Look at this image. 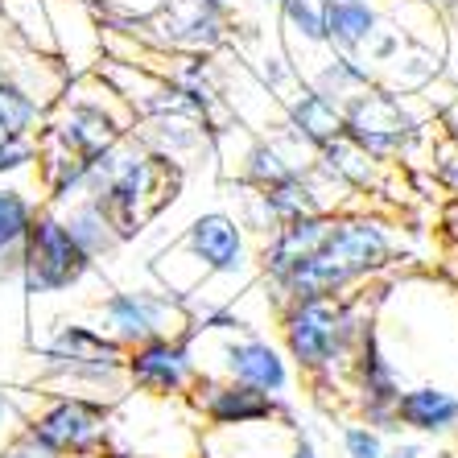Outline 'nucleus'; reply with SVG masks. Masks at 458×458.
Here are the masks:
<instances>
[{"label":"nucleus","mask_w":458,"mask_h":458,"mask_svg":"<svg viewBox=\"0 0 458 458\" xmlns=\"http://www.w3.org/2000/svg\"><path fill=\"white\" fill-rule=\"evenodd\" d=\"M289 458H318V442L310 437V429H301V434H298V442H293Z\"/></svg>","instance_id":"29"},{"label":"nucleus","mask_w":458,"mask_h":458,"mask_svg":"<svg viewBox=\"0 0 458 458\" xmlns=\"http://www.w3.org/2000/svg\"><path fill=\"white\" fill-rule=\"evenodd\" d=\"M4 413H9V405H4V401H0V429H4Z\"/></svg>","instance_id":"34"},{"label":"nucleus","mask_w":458,"mask_h":458,"mask_svg":"<svg viewBox=\"0 0 458 458\" xmlns=\"http://www.w3.org/2000/svg\"><path fill=\"white\" fill-rule=\"evenodd\" d=\"M194 409L211 429H235V426H256V421H298L293 405L285 396H265L235 380H219V376H199L191 388Z\"/></svg>","instance_id":"15"},{"label":"nucleus","mask_w":458,"mask_h":458,"mask_svg":"<svg viewBox=\"0 0 458 458\" xmlns=\"http://www.w3.org/2000/svg\"><path fill=\"white\" fill-rule=\"evenodd\" d=\"M446 232H450V240L458 244V199L450 203V211H446Z\"/></svg>","instance_id":"31"},{"label":"nucleus","mask_w":458,"mask_h":458,"mask_svg":"<svg viewBox=\"0 0 458 458\" xmlns=\"http://www.w3.org/2000/svg\"><path fill=\"white\" fill-rule=\"evenodd\" d=\"M186 327H191V306L165 289H112L99 301V331L116 339L124 352L165 335H186Z\"/></svg>","instance_id":"9"},{"label":"nucleus","mask_w":458,"mask_h":458,"mask_svg":"<svg viewBox=\"0 0 458 458\" xmlns=\"http://www.w3.org/2000/svg\"><path fill=\"white\" fill-rule=\"evenodd\" d=\"M339 442H343V458H384V450H388L384 434H376V429L363 426V421L343 426L339 429Z\"/></svg>","instance_id":"26"},{"label":"nucleus","mask_w":458,"mask_h":458,"mask_svg":"<svg viewBox=\"0 0 458 458\" xmlns=\"http://www.w3.org/2000/svg\"><path fill=\"white\" fill-rule=\"evenodd\" d=\"M260 4H277V0H260Z\"/></svg>","instance_id":"36"},{"label":"nucleus","mask_w":458,"mask_h":458,"mask_svg":"<svg viewBox=\"0 0 458 458\" xmlns=\"http://www.w3.org/2000/svg\"><path fill=\"white\" fill-rule=\"evenodd\" d=\"M281 25L293 42L327 50V30H322V0H277Z\"/></svg>","instance_id":"25"},{"label":"nucleus","mask_w":458,"mask_h":458,"mask_svg":"<svg viewBox=\"0 0 458 458\" xmlns=\"http://www.w3.org/2000/svg\"><path fill=\"white\" fill-rule=\"evenodd\" d=\"M318 96H327L331 104H347L352 96H360V91H368V87H376L380 79H376V71L363 58H347V54H331L327 50V58L318 63V71L314 75H301Z\"/></svg>","instance_id":"22"},{"label":"nucleus","mask_w":458,"mask_h":458,"mask_svg":"<svg viewBox=\"0 0 458 458\" xmlns=\"http://www.w3.org/2000/svg\"><path fill=\"white\" fill-rule=\"evenodd\" d=\"M58 219H63L71 240H75L91 260H104V256H112L120 244H124L116 235V227H112V219H107V211L96 203V199H75V203L58 207Z\"/></svg>","instance_id":"21"},{"label":"nucleus","mask_w":458,"mask_h":458,"mask_svg":"<svg viewBox=\"0 0 458 458\" xmlns=\"http://www.w3.org/2000/svg\"><path fill=\"white\" fill-rule=\"evenodd\" d=\"M199 339V335H191ZM199 376H219V380H235L248 384L256 393L265 396H285L289 384H293V372H289V360L256 331L244 335H219V347H215V368Z\"/></svg>","instance_id":"14"},{"label":"nucleus","mask_w":458,"mask_h":458,"mask_svg":"<svg viewBox=\"0 0 458 458\" xmlns=\"http://www.w3.org/2000/svg\"><path fill=\"white\" fill-rule=\"evenodd\" d=\"M178 186H182V165L149 153L128 132L116 145H107L104 153L87 157L83 199H96L104 207L116 235L128 244V240H137L145 232V224L161 207L174 203Z\"/></svg>","instance_id":"2"},{"label":"nucleus","mask_w":458,"mask_h":458,"mask_svg":"<svg viewBox=\"0 0 458 458\" xmlns=\"http://www.w3.org/2000/svg\"><path fill=\"white\" fill-rule=\"evenodd\" d=\"M384 458H421V442H396L384 450Z\"/></svg>","instance_id":"30"},{"label":"nucleus","mask_w":458,"mask_h":458,"mask_svg":"<svg viewBox=\"0 0 458 458\" xmlns=\"http://www.w3.org/2000/svg\"><path fill=\"white\" fill-rule=\"evenodd\" d=\"M9 38H13V33H9V25H4V17H0V46L9 42Z\"/></svg>","instance_id":"33"},{"label":"nucleus","mask_w":458,"mask_h":458,"mask_svg":"<svg viewBox=\"0 0 458 458\" xmlns=\"http://www.w3.org/2000/svg\"><path fill=\"white\" fill-rule=\"evenodd\" d=\"M384 161L368 157L355 140L339 137L314 153V178H322L335 194H376L384 186Z\"/></svg>","instance_id":"17"},{"label":"nucleus","mask_w":458,"mask_h":458,"mask_svg":"<svg viewBox=\"0 0 458 458\" xmlns=\"http://www.w3.org/2000/svg\"><path fill=\"white\" fill-rule=\"evenodd\" d=\"M426 116L413 107V96H396L384 83L368 87L343 104V137L355 140L368 157L393 165L421 137Z\"/></svg>","instance_id":"6"},{"label":"nucleus","mask_w":458,"mask_h":458,"mask_svg":"<svg viewBox=\"0 0 458 458\" xmlns=\"http://www.w3.org/2000/svg\"><path fill=\"white\" fill-rule=\"evenodd\" d=\"M46 203H33L30 194L21 186H13V182H0V252H13V248H21L25 232H30L33 215L42 211Z\"/></svg>","instance_id":"24"},{"label":"nucleus","mask_w":458,"mask_h":458,"mask_svg":"<svg viewBox=\"0 0 458 458\" xmlns=\"http://www.w3.org/2000/svg\"><path fill=\"white\" fill-rule=\"evenodd\" d=\"M219 4H227V9H232V4H235V0H219Z\"/></svg>","instance_id":"35"},{"label":"nucleus","mask_w":458,"mask_h":458,"mask_svg":"<svg viewBox=\"0 0 458 458\" xmlns=\"http://www.w3.org/2000/svg\"><path fill=\"white\" fill-rule=\"evenodd\" d=\"M301 434V421H256V426H235V429H215V437L227 442V454H207V458H289L293 442Z\"/></svg>","instance_id":"20"},{"label":"nucleus","mask_w":458,"mask_h":458,"mask_svg":"<svg viewBox=\"0 0 458 458\" xmlns=\"http://www.w3.org/2000/svg\"><path fill=\"white\" fill-rule=\"evenodd\" d=\"M13 42V38H9ZM0 83H13V71H9V54H4V46H0Z\"/></svg>","instance_id":"32"},{"label":"nucleus","mask_w":458,"mask_h":458,"mask_svg":"<svg viewBox=\"0 0 458 458\" xmlns=\"http://www.w3.org/2000/svg\"><path fill=\"white\" fill-rule=\"evenodd\" d=\"M396 260V235L380 215L368 211H339L331 232L301 268H293L277 289H268L273 301H310V298H343L352 285L376 277L380 268Z\"/></svg>","instance_id":"1"},{"label":"nucleus","mask_w":458,"mask_h":458,"mask_svg":"<svg viewBox=\"0 0 458 458\" xmlns=\"http://www.w3.org/2000/svg\"><path fill=\"white\" fill-rule=\"evenodd\" d=\"M396 426L413 434H450L458 429V393L442 384H413L396 401Z\"/></svg>","instance_id":"19"},{"label":"nucleus","mask_w":458,"mask_h":458,"mask_svg":"<svg viewBox=\"0 0 458 458\" xmlns=\"http://www.w3.org/2000/svg\"><path fill=\"white\" fill-rule=\"evenodd\" d=\"M25 426L38 437H46L58 454H75L91 458L96 450L107 446L112 437V409L96 396H79V393H58L50 396V405L42 413H33Z\"/></svg>","instance_id":"11"},{"label":"nucleus","mask_w":458,"mask_h":458,"mask_svg":"<svg viewBox=\"0 0 458 458\" xmlns=\"http://www.w3.org/2000/svg\"><path fill=\"white\" fill-rule=\"evenodd\" d=\"M388 21L384 0H322V30H327V50L360 58L368 38Z\"/></svg>","instance_id":"18"},{"label":"nucleus","mask_w":458,"mask_h":458,"mask_svg":"<svg viewBox=\"0 0 458 458\" xmlns=\"http://www.w3.org/2000/svg\"><path fill=\"white\" fill-rule=\"evenodd\" d=\"M442 140H446L450 149H458V104H450L442 112Z\"/></svg>","instance_id":"28"},{"label":"nucleus","mask_w":458,"mask_h":458,"mask_svg":"<svg viewBox=\"0 0 458 458\" xmlns=\"http://www.w3.org/2000/svg\"><path fill=\"white\" fill-rule=\"evenodd\" d=\"M372 301L363 293L343 298H310L281 306V339L285 360L298 363V372L310 380H331L335 372H347L355 355V343L368 331Z\"/></svg>","instance_id":"3"},{"label":"nucleus","mask_w":458,"mask_h":458,"mask_svg":"<svg viewBox=\"0 0 458 458\" xmlns=\"http://www.w3.org/2000/svg\"><path fill=\"white\" fill-rule=\"evenodd\" d=\"M178 256L191 260V277H186V306L207 281L215 277H244L248 273V244L244 227L235 224V215L227 211H207L199 215L186 235L174 248Z\"/></svg>","instance_id":"10"},{"label":"nucleus","mask_w":458,"mask_h":458,"mask_svg":"<svg viewBox=\"0 0 458 458\" xmlns=\"http://www.w3.org/2000/svg\"><path fill=\"white\" fill-rule=\"evenodd\" d=\"M46 107L17 83H0V137H38Z\"/></svg>","instance_id":"23"},{"label":"nucleus","mask_w":458,"mask_h":458,"mask_svg":"<svg viewBox=\"0 0 458 458\" xmlns=\"http://www.w3.org/2000/svg\"><path fill=\"white\" fill-rule=\"evenodd\" d=\"M132 128H137L132 107L99 79V71H83V75H71L66 91L54 99L38 140L58 145L75 157H96L120 137H128Z\"/></svg>","instance_id":"4"},{"label":"nucleus","mask_w":458,"mask_h":458,"mask_svg":"<svg viewBox=\"0 0 458 458\" xmlns=\"http://www.w3.org/2000/svg\"><path fill=\"white\" fill-rule=\"evenodd\" d=\"M124 380L145 396L157 401H178L191 396L194 380H199V360L186 335H165V339L137 343L124 352Z\"/></svg>","instance_id":"13"},{"label":"nucleus","mask_w":458,"mask_h":458,"mask_svg":"<svg viewBox=\"0 0 458 458\" xmlns=\"http://www.w3.org/2000/svg\"><path fill=\"white\" fill-rule=\"evenodd\" d=\"M99 30H120L170 58H211L232 42V9L219 0H165L149 21H99Z\"/></svg>","instance_id":"5"},{"label":"nucleus","mask_w":458,"mask_h":458,"mask_svg":"<svg viewBox=\"0 0 458 458\" xmlns=\"http://www.w3.org/2000/svg\"><path fill=\"white\" fill-rule=\"evenodd\" d=\"M46 376L71 388H120L124 384V347L99 327L66 322L38 347Z\"/></svg>","instance_id":"8"},{"label":"nucleus","mask_w":458,"mask_h":458,"mask_svg":"<svg viewBox=\"0 0 458 458\" xmlns=\"http://www.w3.org/2000/svg\"><path fill=\"white\" fill-rule=\"evenodd\" d=\"M0 458H63V454H58L46 437L33 434L30 426H21L4 446H0Z\"/></svg>","instance_id":"27"},{"label":"nucleus","mask_w":458,"mask_h":458,"mask_svg":"<svg viewBox=\"0 0 458 458\" xmlns=\"http://www.w3.org/2000/svg\"><path fill=\"white\" fill-rule=\"evenodd\" d=\"M96 268V260L71 240L54 207L33 215L30 232L21 240V293L25 298H50L66 293Z\"/></svg>","instance_id":"7"},{"label":"nucleus","mask_w":458,"mask_h":458,"mask_svg":"<svg viewBox=\"0 0 458 458\" xmlns=\"http://www.w3.org/2000/svg\"><path fill=\"white\" fill-rule=\"evenodd\" d=\"M281 124L293 140H301L310 153L327 149L331 140L343 137V107L331 104L327 96H318L310 83L293 87L285 99H281Z\"/></svg>","instance_id":"16"},{"label":"nucleus","mask_w":458,"mask_h":458,"mask_svg":"<svg viewBox=\"0 0 458 458\" xmlns=\"http://www.w3.org/2000/svg\"><path fill=\"white\" fill-rule=\"evenodd\" d=\"M347 372H352L355 393H360L363 426H372L384 437L401 434V426H396V401L405 393V384H401V368L384 352V339L376 331V322H368V331L360 335Z\"/></svg>","instance_id":"12"}]
</instances>
